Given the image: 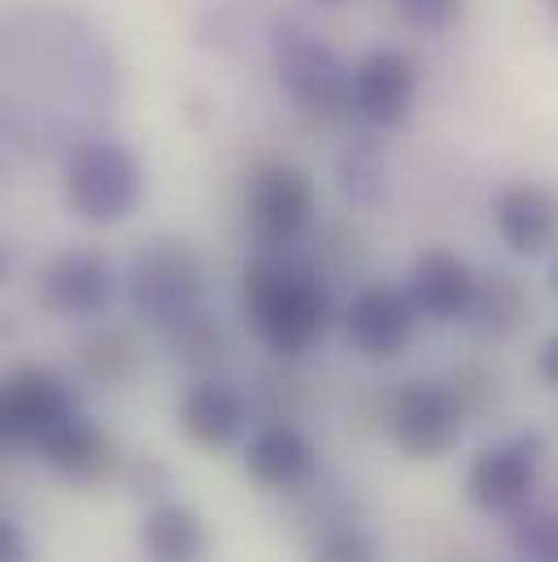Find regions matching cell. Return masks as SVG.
<instances>
[{"instance_id": "1", "label": "cell", "mask_w": 558, "mask_h": 562, "mask_svg": "<svg viewBox=\"0 0 558 562\" xmlns=\"http://www.w3.org/2000/svg\"><path fill=\"white\" fill-rule=\"evenodd\" d=\"M241 310L254 336L283 362L310 353L332 327V292L323 271L283 249H271L245 271Z\"/></svg>"}, {"instance_id": "2", "label": "cell", "mask_w": 558, "mask_h": 562, "mask_svg": "<svg viewBox=\"0 0 558 562\" xmlns=\"http://www.w3.org/2000/svg\"><path fill=\"white\" fill-rule=\"evenodd\" d=\"M123 292H127V310L144 327L175 331L201 310L205 262L183 240H153L144 254H136Z\"/></svg>"}, {"instance_id": "3", "label": "cell", "mask_w": 558, "mask_h": 562, "mask_svg": "<svg viewBox=\"0 0 558 562\" xmlns=\"http://www.w3.org/2000/svg\"><path fill=\"white\" fill-rule=\"evenodd\" d=\"M66 205L92 227L123 223L144 196V166L123 140H83L66 157Z\"/></svg>"}, {"instance_id": "4", "label": "cell", "mask_w": 558, "mask_h": 562, "mask_svg": "<svg viewBox=\"0 0 558 562\" xmlns=\"http://www.w3.org/2000/svg\"><path fill=\"white\" fill-rule=\"evenodd\" d=\"M467 406L445 380H406L389 402V436L406 458H445L462 436Z\"/></svg>"}, {"instance_id": "5", "label": "cell", "mask_w": 558, "mask_h": 562, "mask_svg": "<svg viewBox=\"0 0 558 562\" xmlns=\"http://www.w3.org/2000/svg\"><path fill=\"white\" fill-rule=\"evenodd\" d=\"M314 183L301 166L292 161H267L249 175V188H245V218L254 227V236L267 245V249H288L297 245L310 223H314Z\"/></svg>"}, {"instance_id": "6", "label": "cell", "mask_w": 558, "mask_h": 562, "mask_svg": "<svg viewBox=\"0 0 558 562\" xmlns=\"http://www.w3.org/2000/svg\"><path fill=\"white\" fill-rule=\"evenodd\" d=\"M276 66L292 101L310 114H345L349 110V70L332 44H323L305 26H279Z\"/></svg>"}, {"instance_id": "7", "label": "cell", "mask_w": 558, "mask_h": 562, "mask_svg": "<svg viewBox=\"0 0 558 562\" xmlns=\"http://www.w3.org/2000/svg\"><path fill=\"white\" fill-rule=\"evenodd\" d=\"M418 61L406 48H371L349 70V114H358L371 132H393L411 119L418 97Z\"/></svg>"}, {"instance_id": "8", "label": "cell", "mask_w": 558, "mask_h": 562, "mask_svg": "<svg viewBox=\"0 0 558 562\" xmlns=\"http://www.w3.org/2000/svg\"><path fill=\"white\" fill-rule=\"evenodd\" d=\"M537 471H542V436L537 431L498 440V445H489V449H480L471 458V467H467V497L484 515H511V510H520L533 497Z\"/></svg>"}, {"instance_id": "9", "label": "cell", "mask_w": 558, "mask_h": 562, "mask_svg": "<svg viewBox=\"0 0 558 562\" xmlns=\"http://www.w3.org/2000/svg\"><path fill=\"white\" fill-rule=\"evenodd\" d=\"M418 310L406 288L393 283H362L345 310V340L367 362H393L415 340Z\"/></svg>"}, {"instance_id": "10", "label": "cell", "mask_w": 558, "mask_h": 562, "mask_svg": "<svg viewBox=\"0 0 558 562\" xmlns=\"http://www.w3.org/2000/svg\"><path fill=\"white\" fill-rule=\"evenodd\" d=\"M119 296V271L101 249H62L40 271V301L57 318H101Z\"/></svg>"}, {"instance_id": "11", "label": "cell", "mask_w": 558, "mask_h": 562, "mask_svg": "<svg viewBox=\"0 0 558 562\" xmlns=\"http://www.w3.org/2000/svg\"><path fill=\"white\" fill-rule=\"evenodd\" d=\"M75 411V389L53 367H18L0 389V431L9 445H35Z\"/></svg>"}, {"instance_id": "12", "label": "cell", "mask_w": 558, "mask_h": 562, "mask_svg": "<svg viewBox=\"0 0 558 562\" xmlns=\"http://www.w3.org/2000/svg\"><path fill=\"white\" fill-rule=\"evenodd\" d=\"M35 453H40V462L48 471H57L62 480L83 484V488H97V484H105V480H114L123 471L119 440L101 423L83 419V415H70L53 431H44L35 440Z\"/></svg>"}, {"instance_id": "13", "label": "cell", "mask_w": 558, "mask_h": 562, "mask_svg": "<svg viewBox=\"0 0 558 562\" xmlns=\"http://www.w3.org/2000/svg\"><path fill=\"white\" fill-rule=\"evenodd\" d=\"M406 292L415 301L418 318L458 323L471 314V305L480 296V276L449 249H423L406 271Z\"/></svg>"}, {"instance_id": "14", "label": "cell", "mask_w": 558, "mask_h": 562, "mask_svg": "<svg viewBox=\"0 0 558 562\" xmlns=\"http://www.w3.org/2000/svg\"><path fill=\"white\" fill-rule=\"evenodd\" d=\"M245 471L271 493H292L314 480L319 449L292 419H267L245 445Z\"/></svg>"}, {"instance_id": "15", "label": "cell", "mask_w": 558, "mask_h": 562, "mask_svg": "<svg viewBox=\"0 0 558 562\" xmlns=\"http://www.w3.org/2000/svg\"><path fill=\"white\" fill-rule=\"evenodd\" d=\"M493 227L520 258H542L558 245V196L542 183H506L493 196Z\"/></svg>"}, {"instance_id": "16", "label": "cell", "mask_w": 558, "mask_h": 562, "mask_svg": "<svg viewBox=\"0 0 558 562\" xmlns=\"http://www.w3.org/2000/svg\"><path fill=\"white\" fill-rule=\"evenodd\" d=\"M245 423H249L245 397L219 375H205V380L188 384V393L179 397V427L197 449L236 445L245 436Z\"/></svg>"}, {"instance_id": "17", "label": "cell", "mask_w": 558, "mask_h": 562, "mask_svg": "<svg viewBox=\"0 0 558 562\" xmlns=\"http://www.w3.org/2000/svg\"><path fill=\"white\" fill-rule=\"evenodd\" d=\"M75 358H79L83 380H88V384H101V389H123V384H132L140 375V367H144L140 340L127 327H119V323L92 327V331L79 340Z\"/></svg>"}, {"instance_id": "18", "label": "cell", "mask_w": 558, "mask_h": 562, "mask_svg": "<svg viewBox=\"0 0 558 562\" xmlns=\"http://www.w3.org/2000/svg\"><path fill=\"white\" fill-rule=\"evenodd\" d=\"M140 546L148 562H197L205 554V524L179 502H161L144 515Z\"/></svg>"}, {"instance_id": "19", "label": "cell", "mask_w": 558, "mask_h": 562, "mask_svg": "<svg viewBox=\"0 0 558 562\" xmlns=\"http://www.w3.org/2000/svg\"><path fill=\"white\" fill-rule=\"evenodd\" d=\"M336 179H341V196L354 210H380L389 196V153L376 136H354L341 148L336 161Z\"/></svg>"}, {"instance_id": "20", "label": "cell", "mask_w": 558, "mask_h": 562, "mask_svg": "<svg viewBox=\"0 0 558 562\" xmlns=\"http://www.w3.org/2000/svg\"><path fill=\"white\" fill-rule=\"evenodd\" d=\"M528 310H533V296L520 276H506V271H493V276H480V296L467 314L471 331L476 336H515L524 323H528Z\"/></svg>"}, {"instance_id": "21", "label": "cell", "mask_w": 558, "mask_h": 562, "mask_svg": "<svg viewBox=\"0 0 558 562\" xmlns=\"http://www.w3.org/2000/svg\"><path fill=\"white\" fill-rule=\"evenodd\" d=\"M170 345H175V358H179L183 367H192V371H210V367H219V362L232 358V336H227V327H223L219 318H210L205 310H197L188 323H179V327L170 331Z\"/></svg>"}, {"instance_id": "22", "label": "cell", "mask_w": 558, "mask_h": 562, "mask_svg": "<svg viewBox=\"0 0 558 562\" xmlns=\"http://www.w3.org/2000/svg\"><path fill=\"white\" fill-rule=\"evenodd\" d=\"M515 550L528 562H558V510H528L511 528Z\"/></svg>"}, {"instance_id": "23", "label": "cell", "mask_w": 558, "mask_h": 562, "mask_svg": "<svg viewBox=\"0 0 558 562\" xmlns=\"http://www.w3.org/2000/svg\"><path fill=\"white\" fill-rule=\"evenodd\" d=\"M310 562H380V546L362 528H327L310 546Z\"/></svg>"}, {"instance_id": "24", "label": "cell", "mask_w": 558, "mask_h": 562, "mask_svg": "<svg viewBox=\"0 0 558 562\" xmlns=\"http://www.w3.org/2000/svg\"><path fill=\"white\" fill-rule=\"evenodd\" d=\"M389 9L411 26V31H423V35H440L449 26H458L467 0H389Z\"/></svg>"}, {"instance_id": "25", "label": "cell", "mask_w": 558, "mask_h": 562, "mask_svg": "<svg viewBox=\"0 0 558 562\" xmlns=\"http://www.w3.org/2000/svg\"><path fill=\"white\" fill-rule=\"evenodd\" d=\"M0 562H26V541L13 519H0Z\"/></svg>"}, {"instance_id": "26", "label": "cell", "mask_w": 558, "mask_h": 562, "mask_svg": "<svg viewBox=\"0 0 558 562\" xmlns=\"http://www.w3.org/2000/svg\"><path fill=\"white\" fill-rule=\"evenodd\" d=\"M537 375L558 389V331H550L546 340H542V349H537Z\"/></svg>"}, {"instance_id": "27", "label": "cell", "mask_w": 558, "mask_h": 562, "mask_svg": "<svg viewBox=\"0 0 558 562\" xmlns=\"http://www.w3.org/2000/svg\"><path fill=\"white\" fill-rule=\"evenodd\" d=\"M550 288H555V296H558V258H555V271H550Z\"/></svg>"}, {"instance_id": "28", "label": "cell", "mask_w": 558, "mask_h": 562, "mask_svg": "<svg viewBox=\"0 0 558 562\" xmlns=\"http://www.w3.org/2000/svg\"><path fill=\"white\" fill-rule=\"evenodd\" d=\"M319 4H327V9H341V4H349V0H319Z\"/></svg>"}, {"instance_id": "29", "label": "cell", "mask_w": 558, "mask_h": 562, "mask_svg": "<svg viewBox=\"0 0 558 562\" xmlns=\"http://www.w3.org/2000/svg\"><path fill=\"white\" fill-rule=\"evenodd\" d=\"M546 9H550V13L558 18V0H546Z\"/></svg>"}]
</instances>
